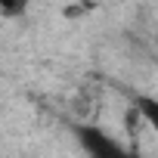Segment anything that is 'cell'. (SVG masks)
Returning <instances> with one entry per match:
<instances>
[{
	"instance_id": "6da1fadb",
	"label": "cell",
	"mask_w": 158,
	"mask_h": 158,
	"mask_svg": "<svg viewBox=\"0 0 158 158\" xmlns=\"http://www.w3.org/2000/svg\"><path fill=\"white\" fill-rule=\"evenodd\" d=\"M71 133L77 139V146H81V152L87 158H139L136 149L118 143L109 130L90 124V121H81V124H71Z\"/></svg>"
},
{
	"instance_id": "7a4b0ae2",
	"label": "cell",
	"mask_w": 158,
	"mask_h": 158,
	"mask_svg": "<svg viewBox=\"0 0 158 158\" xmlns=\"http://www.w3.org/2000/svg\"><path fill=\"white\" fill-rule=\"evenodd\" d=\"M130 112L136 115L139 124H146L158 136V96H152V93H133L130 96Z\"/></svg>"
},
{
	"instance_id": "3957f363",
	"label": "cell",
	"mask_w": 158,
	"mask_h": 158,
	"mask_svg": "<svg viewBox=\"0 0 158 158\" xmlns=\"http://www.w3.org/2000/svg\"><path fill=\"white\" fill-rule=\"evenodd\" d=\"M31 0H0V16L3 19H25Z\"/></svg>"
}]
</instances>
